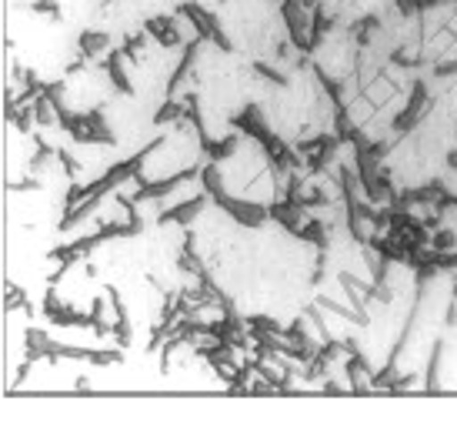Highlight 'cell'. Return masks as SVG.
Masks as SVG:
<instances>
[{"label":"cell","instance_id":"obj_1","mask_svg":"<svg viewBox=\"0 0 457 421\" xmlns=\"http://www.w3.org/2000/svg\"><path fill=\"white\" fill-rule=\"evenodd\" d=\"M211 174L230 201L261 205V201H270V194H274V174H270L267 154L257 147V140H234V147L211 167Z\"/></svg>","mask_w":457,"mask_h":421},{"label":"cell","instance_id":"obj_2","mask_svg":"<svg viewBox=\"0 0 457 421\" xmlns=\"http://www.w3.org/2000/svg\"><path fill=\"white\" fill-rule=\"evenodd\" d=\"M194 157H197V134L184 121H174L164 134H157L140 151L134 171H137L140 184H151V188L154 184H170L194 164Z\"/></svg>","mask_w":457,"mask_h":421}]
</instances>
